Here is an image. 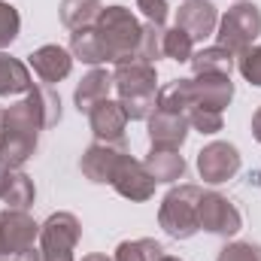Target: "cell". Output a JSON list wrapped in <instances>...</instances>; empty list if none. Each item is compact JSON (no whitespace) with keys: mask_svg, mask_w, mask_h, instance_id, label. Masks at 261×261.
<instances>
[{"mask_svg":"<svg viewBox=\"0 0 261 261\" xmlns=\"http://www.w3.org/2000/svg\"><path fill=\"white\" fill-rule=\"evenodd\" d=\"M61 122V97L49 88H31L28 97L15 100L3 110L0 119V164L18 170L24 161L34 158L40 130L55 128Z\"/></svg>","mask_w":261,"mask_h":261,"instance_id":"6da1fadb","label":"cell"},{"mask_svg":"<svg viewBox=\"0 0 261 261\" xmlns=\"http://www.w3.org/2000/svg\"><path fill=\"white\" fill-rule=\"evenodd\" d=\"M113 88L119 94V103L125 107L130 122H143L155 113V97H158V73L149 61H125L113 70Z\"/></svg>","mask_w":261,"mask_h":261,"instance_id":"7a4b0ae2","label":"cell"},{"mask_svg":"<svg viewBox=\"0 0 261 261\" xmlns=\"http://www.w3.org/2000/svg\"><path fill=\"white\" fill-rule=\"evenodd\" d=\"M103 58L110 64H125L140 58V40H143V24L134 18V12L125 6H103L97 21H94Z\"/></svg>","mask_w":261,"mask_h":261,"instance_id":"3957f363","label":"cell"},{"mask_svg":"<svg viewBox=\"0 0 261 261\" xmlns=\"http://www.w3.org/2000/svg\"><path fill=\"white\" fill-rule=\"evenodd\" d=\"M200 197L203 192L197 186H176L170 189L164 200H161V210H158V225L164 228L167 237L173 240H189L200 231L197 225V206H200Z\"/></svg>","mask_w":261,"mask_h":261,"instance_id":"277c9868","label":"cell"},{"mask_svg":"<svg viewBox=\"0 0 261 261\" xmlns=\"http://www.w3.org/2000/svg\"><path fill=\"white\" fill-rule=\"evenodd\" d=\"M216 37H219V46L228 49L234 58L243 55L261 37V9L249 0H240L237 6H231L219 18V34Z\"/></svg>","mask_w":261,"mask_h":261,"instance_id":"5b68a950","label":"cell"},{"mask_svg":"<svg viewBox=\"0 0 261 261\" xmlns=\"http://www.w3.org/2000/svg\"><path fill=\"white\" fill-rule=\"evenodd\" d=\"M82 237V225L73 213H52L40 225L43 261H73V249Z\"/></svg>","mask_w":261,"mask_h":261,"instance_id":"8992f818","label":"cell"},{"mask_svg":"<svg viewBox=\"0 0 261 261\" xmlns=\"http://www.w3.org/2000/svg\"><path fill=\"white\" fill-rule=\"evenodd\" d=\"M40 237V225L28 210H0V258L12 261L18 252L31 249Z\"/></svg>","mask_w":261,"mask_h":261,"instance_id":"52a82bcc","label":"cell"},{"mask_svg":"<svg viewBox=\"0 0 261 261\" xmlns=\"http://www.w3.org/2000/svg\"><path fill=\"white\" fill-rule=\"evenodd\" d=\"M197 225L210 234H219V237H234L240 228H243V216L240 210L219 192H203L200 197V206H197Z\"/></svg>","mask_w":261,"mask_h":261,"instance_id":"ba28073f","label":"cell"},{"mask_svg":"<svg viewBox=\"0 0 261 261\" xmlns=\"http://www.w3.org/2000/svg\"><path fill=\"white\" fill-rule=\"evenodd\" d=\"M237 170H240V152H237V146H231L225 140H216L197 152V173L210 186L228 182L231 176H237Z\"/></svg>","mask_w":261,"mask_h":261,"instance_id":"9c48e42d","label":"cell"},{"mask_svg":"<svg viewBox=\"0 0 261 261\" xmlns=\"http://www.w3.org/2000/svg\"><path fill=\"white\" fill-rule=\"evenodd\" d=\"M186 91H189V110H192V107H203V110L222 113V110L231 103V97H234V82H231V76L203 73V76L186 79ZM189 110H186V113H189Z\"/></svg>","mask_w":261,"mask_h":261,"instance_id":"30bf717a","label":"cell"},{"mask_svg":"<svg viewBox=\"0 0 261 261\" xmlns=\"http://www.w3.org/2000/svg\"><path fill=\"white\" fill-rule=\"evenodd\" d=\"M128 155V143H91L79 161L85 179L91 182H113V173L119 167V161Z\"/></svg>","mask_w":261,"mask_h":261,"instance_id":"8fae6325","label":"cell"},{"mask_svg":"<svg viewBox=\"0 0 261 261\" xmlns=\"http://www.w3.org/2000/svg\"><path fill=\"white\" fill-rule=\"evenodd\" d=\"M116 192L122 197H128V200H149V197L155 195V179H152V173L146 170V164L143 161H137V158H130V152L119 161V167H116V173H113V182H110Z\"/></svg>","mask_w":261,"mask_h":261,"instance_id":"7c38bea8","label":"cell"},{"mask_svg":"<svg viewBox=\"0 0 261 261\" xmlns=\"http://www.w3.org/2000/svg\"><path fill=\"white\" fill-rule=\"evenodd\" d=\"M128 113L119 100H100L88 113V125L94 130L97 143H125V128H128Z\"/></svg>","mask_w":261,"mask_h":261,"instance_id":"4fadbf2b","label":"cell"},{"mask_svg":"<svg viewBox=\"0 0 261 261\" xmlns=\"http://www.w3.org/2000/svg\"><path fill=\"white\" fill-rule=\"evenodd\" d=\"M189 128L192 125H189L186 116L155 110L149 116V143H152V149H182Z\"/></svg>","mask_w":261,"mask_h":261,"instance_id":"5bb4252c","label":"cell"},{"mask_svg":"<svg viewBox=\"0 0 261 261\" xmlns=\"http://www.w3.org/2000/svg\"><path fill=\"white\" fill-rule=\"evenodd\" d=\"M176 28H182L192 40H206L219 28V12L210 0H186L176 12Z\"/></svg>","mask_w":261,"mask_h":261,"instance_id":"9a60e30c","label":"cell"},{"mask_svg":"<svg viewBox=\"0 0 261 261\" xmlns=\"http://www.w3.org/2000/svg\"><path fill=\"white\" fill-rule=\"evenodd\" d=\"M31 67H34V73L46 82V85H55V82H61L70 76V70H73V55L67 52L64 46H40L37 52H31Z\"/></svg>","mask_w":261,"mask_h":261,"instance_id":"2e32d148","label":"cell"},{"mask_svg":"<svg viewBox=\"0 0 261 261\" xmlns=\"http://www.w3.org/2000/svg\"><path fill=\"white\" fill-rule=\"evenodd\" d=\"M110 91H113V73H107V70H91V73H85L82 76V82L76 85V91H73V100H76V110L79 113H91L100 100H107L110 97Z\"/></svg>","mask_w":261,"mask_h":261,"instance_id":"e0dca14e","label":"cell"},{"mask_svg":"<svg viewBox=\"0 0 261 261\" xmlns=\"http://www.w3.org/2000/svg\"><path fill=\"white\" fill-rule=\"evenodd\" d=\"M143 164L155 182H176L186 176V158L179 155V149H149Z\"/></svg>","mask_w":261,"mask_h":261,"instance_id":"ac0fdd59","label":"cell"},{"mask_svg":"<svg viewBox=\"0 0 261 261\" xmlns=\"http://www.w3.org/2000/svg\"><path fill=\"white\" fill-rule=\"evenodd\" d=\"M31 88H34V79H31L28 64H21L18 58L0 52V97H9V94H28Z\"/></svg>","mask_w":261,"mask_h":261,"instance_id":"d6986e66","label":"cell"},{"mask_svg":"<svg viewBox=\"0 0 261 261\" xmlns=\"http://www.w3.org/2000/svg\"><path fill=\"white\" fill-rule=\"evenodd\" d=\"M61 24L70 31H82V28H91L100 15V0H61Z\"/></svg>","mask_w":261,"mask_h":261,"instance_id":"ffe728a7","label":"cell"},{"mask_svg":"<svg viewBox=\"0 0 261 261\" xmlns=\"http://www.w3.org/2000/svg\"><path fill=\"white\" fill-rule=\"evenodd\" d=\"M192 70L195 76H203V73H219V76H231L234 70V55L222 46H210V49H200L192 55Z\"/></svg>","mask_w":261,"mask_h":261,"instance_id":"44dd1931","label":"cell"},{"mask_svg":"<svg viewBox=\"0 0 261 261\" xmlns=\"http://www.w3.org/2000/svg\"><path fill=\"white\" fill-rule=\"evenodd\" d=\"M70 55H73V58H79L82 64H91V67H97V64H103V61H107V58H103V49H100V40H97L94 24L70 34Z\"/></svg>","mask_w":261,"mask_h":261,"instance_id":"7402d4cb","label":"cell"},{"mask_svg":"<svg viewBox=\"0 0 261 261\" xmlns=\"http://www.w3.org/2000/svg\"><path fill=\"white\" fill-rule=\"evenodd\" d=\"M161 255H164V249H161L158 240L140 237V240H125V243H119L113 261H158Z\"/></svg>","mask_w":261,"mask_h":261,"instance_id":"603a6c76","label":"cell"},{"mask_svg":"<svg viewBox=\"0 0 261 261\" xmlns=\"http://www.w3.org/2000/svg\"><path fill=\"white\" fill-rule=\"evenodd\" d=\"M192 55H195V40L182 31V28H170V31H164V58H170V61H192Z\"/></svg>","mask_w":261,"mask_h":261,"instance_id":"cb8c5ba5","label":"cell"},{"mask_svg":"<svg viewBox=\"0 0 261 261\" xmlns=\"http://www.w3.org/2000/svg\"><path fill=\"white\" fill-rule=\"evenodd\" d=\"M34 197H37V189H34L31 176L21 173V170H15V176H12V182H9V192L3 197V203H9V210H28V206L34 203Z\"/></svg>","mask_w":261,"mask_h":261,"instance_id":"d4e9b609","label":"cell"},{"mask_svg":"<svg viewBox=\"0 0 261 261\" xmlns=\"http://www.w3.org/2000/svg\"><path fill=\"white\" fill-rule=\"evenodd\" d=\"M158 58H164V28L146 21L143 24V40H140V61L155 64Z\"/></svg>","mask_w":261,"mask_h":261,"instance_id":"484cf974","label":"cell"},{"mask_svg":"<svg viewBox=\"0 0 261 261\" xmlns=\"http://www.w3.org/2000/svg\"><path fill=\"white\" fill-rule=\"evenodd\" d=\"M21 31V18H18V9L9 6L6 0H0V49L12 46L15 37Z\"/></svg>","mask_w":261,"mask_h":261,"instance_id":"4316f807","label":"cell"},{"mask_svg":"<svg viewBox=\"0 0 261 261\" xmlns=\"http://www.w3.org/2000/svg\"><path fill=\"white\" fill-rule=\"evenodd\" d=\"M186 119H189V125L200 134H219L222 130V113H216V110H203V107H192L189 113H186Z\"/></svg>","mask_w":261,"mask_h":261,"instance_id":"83f0119b","label":"cell"},{"mask_svg":"<svg viewBox=\"0 0 261 261\" xmlns=\"http://www.w3.org/2000/svg\"><path fill=\"white\" fill-rule=\"evenodd\" d=\"M237 70H240V76L249 85H258L261 88V43L252 46V49H246L243 55H237Z\"/></svg>","mask_w":261,"mask_h":261,"instance_id":"f1b7e54d","label":"cell"},{"mask_svg":"<svg viewBox=\"0 0 261 261\" xmlns=\"http://www.w3.org/2000/svg\"><path fill=\"white\" fill-rule=\"evenodd\" d=\"M216 261H261V246L258 243L234 240V243L222 246V252H219V258Z\"/></svg>","mask_w":261,"mask_h":261,"instance_id":"f546056e","label":"cell"},{"mask_svg":"<svg viewBox=\"0 0 261 261\" xmlns=\"http://www.w3.org/2000/svg\"><path fill=\"white\" fill-rule=\"evenodd\" d=\"M137 6H140V12L146 15V21H152V24H161V28H164L167 12H170L167 0H137Z\"/></svg>","mask_w":261,"mask_h":261,"instance_id":"4dcf8cb0","label":"cell"},{"mask_svg":"<svg viewBox=\"0 0 261 261\" xmlns=\"http://www.w3.org/2000/svg\"><path fill=\"white\" fill-rule=\"evenodd\" d=\"M12 176H15V170H12V167H6V164H0V200L6 197V192H9Z\"/></svg>","mask_w":261,"mask_h":261,"instance_id":"1f68e13d","label":"cell"},{"mask_svg":"<svg viewBox=\"0 0 261 261\" xmlns=\"http://www.w3.org/2000/svg\"><path fill=\"white\" fill-rule=\"evenodd\" d=\"M12 261H43V249H37V246H31V249H24V252H18Z\"/></svg>","mask_w":261,"mask_h":261,"instance_id":"d6a6232c","label":"cell"},{"mask_svg":"<svg viewBox=\"0 0 261 261\" xmlns=\"http://www.w3.org/2000/svg\"><path fill=\"white\" fill-rule=\"evenodd\" d=\"M252 137L261 143V107H258V113L252 116Z\"/></svg>","mask_w":261,"mask_h":261,"instance_id":"836d02e7","label":"cell"},{"mask_svg":"<svg viewBox=\"0 0 261 261\" xmlns=\"http://www.w3.org/2000/svg\"><path fill=\"white\" fill-rule=\"evenodd\" d=\"M82 261H113V258H107V255H100V252H91V255H85Z\"/></svg>","mask_w":261,"mask_h":261,"instance_id":"e575fe53","label":"cell"},{"mask_svg":"<svg viewBox=\"0 0 261 261\" xmlns=\"http://www.w3.org/2000/svg\"><path fill=\"white\" fill-rule=\"evenodd\" d=\"M158 261H182V258H176V255H167V252H164V255H161Z\"/></svg>","mask_w":261,"mask_h":261,"instance_id":"d590c367","label":"cell"},{"mask_svg":"<svg viewBox=\"0 0 261 261\" xmlns=\"http://www.w3.org/2000/svg\"><path fill=\"white\" fill-rule=\"evenodd\" d=\"M0 119H3V110H0Z\"/></svg>","mask_w":261,"mask_h":261,"instance_id":"8d00e7d4","label":"cell"},{"mask_svg":"<svg viewBox=\"0 0 261 261\" xmlns=\"http://www.w3.org/2000/svg\"><path fill=\"white\" fill-rule=\"evenodd\" d=\"M0 261H6V258H0Z\"/></svg>","mask_w":261,"mask_h":261,"instance_id":"74e56055","label":"cell"}]
</instances>
